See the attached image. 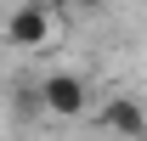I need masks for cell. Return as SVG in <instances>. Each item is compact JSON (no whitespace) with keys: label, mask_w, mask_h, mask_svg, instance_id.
Returning <instances> with one entry per match:
<instances>
[{"label":"cell","mask_w":147,"mask_h":141,"mask_svg":"<svg viewBox=\"0 0 147 141\" xmlns=\"http://www.w3.org/2000/svg\"><path fill=\"white\" fill-rule=\"evenodd\" d=\"M40 107L57 113V119H79V113H85V85H79L74 73H51V79L40 85Z\"/></svg>","instance_id":"1"},{"label":"cell","mask_w":147,"mask_h":141,"mask_svg":"<svg viewBox=\"0 0 147 141\" xmlns=\"http://www.w3.org/2000/svg\"><path fill=\"white\" fill-rule=\"evenodd\" d=\"M102 124H108L113 136H125V141H147V107L130 102V96H113L102 107Z\"/></svg>","instance_id":"2"},{"label":"cell","mask_w":147,"mask_h":141,"mask_svg":"<svg viewBox=\"0 0 147 141\" xmlns=\"http://www.w3.org/2000/svg\"><path fill=\"white\" fill-rule=\"evenodd\" d=\"M45 34H51V11H45V6H23V11H11V23H6V40L23 45V51L40 45Z\"/></svg>","instance_id":"3"},{"label":"cell","mask_w":147,"mask_h":141,"mask_svg":"<svg viewBox=\"0 0 147 141\" xmlns=\"http://www.w3.org/2000/svg\"><path fill=\"white\" fill-rule=\"evenodd\" d=\"M79 6H91V11H96V6H108V0H79Z\"/></svg>","instance_id":"4"}]
</instances>
